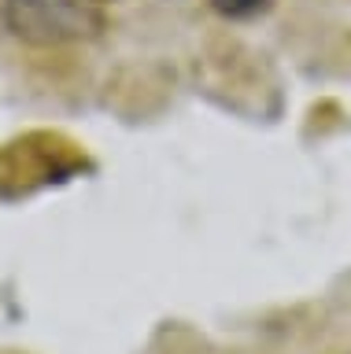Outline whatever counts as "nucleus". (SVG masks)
Segmentation results:
<instances>
[{
  "mask_svg": "<svg viewBox=\"0 0 351 354\" xmlns=\"http://www.w3.org/2000/svg\"><path fill=\"white\" fill-rule=\"evenodd\" d=\"M267 4L270 0H211V8L226 19H248V15H255V11H262Z\"/></svg>",
  "mask_w": 351,
  "mask_h": 354,
  "instance_id": "2",
  "label": "nucleus"
},
{
  "mask_svg": "<svg viewBox=\"0 0 351 354\" xmlns=\"http://www.w3.org/2000/svg\"><path fill=\"white\" fill-rule=\"evenodd\" d=\"M82 0H4V26L26 44H63L96 26Z\"/></svg>",
  "mask_w": 351,
  "mask_h": 354,
  "instance_id": "1",
  "label": "nucleus"
}]
</instances>
